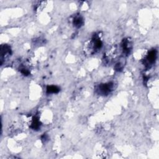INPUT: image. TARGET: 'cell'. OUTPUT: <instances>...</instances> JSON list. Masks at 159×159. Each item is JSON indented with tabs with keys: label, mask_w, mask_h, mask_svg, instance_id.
Returning a JSON list of instances; mask_svg holds the SVG:
<instances>
[{
	"label": "cell",
	"mask_w": 159,
	"mask_h": 159,
	"mask_svg": "<svg viewBox=\"0 0 159 159\" xmlns=\"http://www.w3.org/2000/svg\"><path fill=\"white\" fill-rule=\"evenodd\" d=\"M102 47V41L99 34H95L90 40L86 42L84 47V51L88 55L97 53Z\"/></svg>",
	"instance_id": "cell-1"
},
{
	"label": "cell",
	"mask_w": 159,
	"mask_h": 159,
	"mask_svg": "<svg viewBox=\"0 0 159 159\" xmlns=\"http://www.w3.org/2000/svg\"><path fill=\"white\" fill-rule=\"evenodd\" d=\"M114 83L109 81L107 83H100L96 87V92L101 96H107L114 89Z\"/></svg>",
	"instance_id": "cell-2"
},
{
	"label": "cell",
	"mask_w": 159,
	"mask_h": 159,
	"mask_svg": "<svg viewBox=\"0 0 159 159\" xmlns=\"http://www.w3.org/2000/svg\"><path fill=\"white\" fill-rule=\"evenodd\" d=\"M119 50L117 45L112 46L106 52L104 55V60L106 63H111L118 56Z\"/></svg>",
	"instance_id": "cell-3"
},
{
	"label": "cell",
	"mask_w": 159,
	"mask_h": 159,
	"mask_svg": "<svg viewBox=\"0 0 159 159\" xmlns=\"http://www.w3.org/2000/svg\"><path fill=\"white\" fill-rule=\"evenodd\" d=\"M157 51L155 49H152L145 55L143 60V63L147 68H150L155 63L157 59Z\"/></svg>",
	"instance_id": "cell-4"
},
{
	"label": "cell",
	"mask_w": 159,
	"mask_h": 159,
	"mask_svg": "<svg viewBox=\"0 0 159 159\" xmlns=\"http://www.w3.org/2000/svg\"><path fill=\"white\" fill-rule=\"evenodd\" d=\"M120 49L122 51L124 55H129L132 49V42L129 38L124 39L121 42Z\"/></svg>",
	"instance_id": "cell-5"
},
{
	"label": "cell",
	"mask_w": 159,
	"mask_h": 159,
	"mask_svg": "<svg viewBox=\"0 0 159 159\" xmlns=\"http://www.w3.org/2000/svg\"><path fill=\"white\" fill-rule=\"evenodd\" d=\"M11 55V47L7 44H3L1 46V65Z\"/></svg>",
	"instance_id": "cell-6"
},
{
	"label": "cell",
	"mask_w": 159,
	"mask_h": 159,
	"mask_svg": "<svg viewBox=\"0 0 159 159\" xmlns=\"http://www.w3.org/2000/svg\"><path fill=\"white\" fill-rule=\"evenodd\" d=\"M84 24L83 17L80 14L75 15L73 19V24L76 28H80Z\"/></svg>",
	"instance_id": "cell-7"
},
{
	"label": "cell",
	"mask_w": 159,
	"mask_h": 159,
	"mask_svg": "<svg viewBox=\"0 0 159 159\" xmlns=\"http://www.w3.org/2000/svg\"><path fill=\"white\" fill-rule=\"evenodd\" d=\"M40 125L41 123L39 119L37 117H33L30 121V127L34 130H38L39 128H40Z\"/></svg>",
	"instance_id": "cell-8"
},
{
	"label": "cell",
	"mask_w": 159,
	"mask_h": 159,
	"mask_svg": "<svg viewBox=\"0 0 159 159\" xmlns=\"http://www.w3.org/2000/svg\"><path fill=\"white\" fill-rule=\"evenodd\" d=\"M46 90H47V94H54V93H58L60 91V88L57 86L50 85L47 87Z\"/></svg>",
	"instance_id": "cell-9"
},
{
	"label": "cell",
	"mask_w": 159,
	"mask_h": 159,
	"mask_svg": "<svg viewBox=\"0 0 159 159\" xmlns=\"http://www.w3.org/2000/svg\"><path fill=\"white\" fill-rule=\"evenodd\" d=\"M124 63L120 60L119 61H118L116 65H115V66H114V68L117 71H120L122 70L123 67H124Z\"/></svg>",
	"instance_id": "cell-10"
}]
</instances>
